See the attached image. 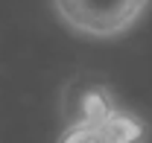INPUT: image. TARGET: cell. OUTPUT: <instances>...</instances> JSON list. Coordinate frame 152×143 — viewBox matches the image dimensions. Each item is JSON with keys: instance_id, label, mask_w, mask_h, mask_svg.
I'll use <instances>...</instances> for the list:
<instances>
[{"instance_id": "obj_2", "label": "cell", "mask_w": 152, "mask_h": 143, "mask_svg": "<svg viewBox=\"0 0 152 143\" xmlns=\"http://www.w3.org/2000/svg\"><path fill=\"white\" fill-rule=\"evenodd\" d=\"M96 131H99V137L102 143H140L143 140V134H146V128L143 123L132 117V114H126V111H111L105 120L99 125H94Z\"/></svg>"}, {"instance_id": "obj_1", "label": "cell", "mask_w": 152, "mask_h": 143, "mask_svg": "<svg viewBox=\"0 0 152 143\" xmlns=\"http://www.w3.org/2000/svg\"><path fill=\"white\" fill-rule=\"evenodd\" d=\"M149 0H56V12L73 32L88 38H114L132 29Z\"/></svg>"}, {"instance_id": "obj_3", "label": "cell", "mask_w": 152, "mask_h": 143, "mask_svg": "<svg viewBox=\"0 0 152 143\" xmlns=\"http://www.w3.org/2000/svg\"><path fill=\"white\" fill-rule=\"evenodd\" d=\"M58 143H102V137L94 125H70Z\"/></svg>"}]
</instances>
